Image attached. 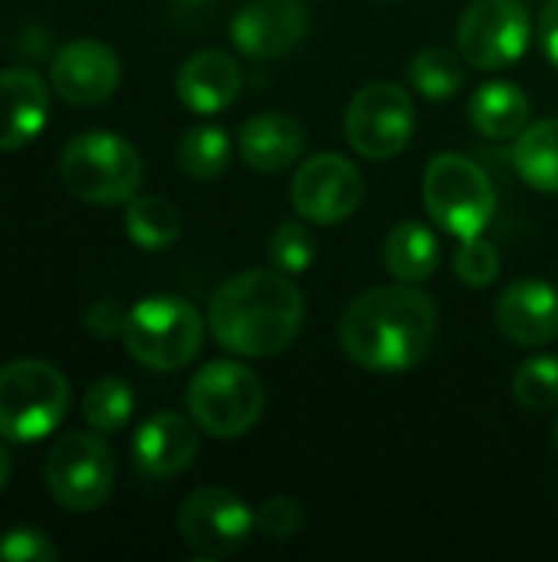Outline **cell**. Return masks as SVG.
<instances>
[{
	"instance_id": "6da1fadb",
	"label": "cell",
	"mask_w": 558,
	"mask_h": 562,
	"mask_svg": "<svg viewBox=\"0 0 558 562\" xmlns=\"http://www.w3.org/2000/svg\"><path fill=\"white\" fill-rule=\"evenodd\" d=\"M437 310L414 283L375 286L355 296L339 323L342 352L368 372H405L428 359Z\"/></svg>"
},
{
	"instance_id": "7a4b0ae2",
	"label": "cell",
	"mask_w": 558,
	"mask_h": 562,
	"mask_svg": "<svg viewBox=\"0 0 558 562\" xmlns=\"http://www.w3.org/2000/svg\"><path fill=\"white\" fill-rule=\"evenodd\" d=\"M306 319V303L293 277L273 270H240L224 280L207 306L214 339L237 356L270 359L293 346Z\"/></svg>"
},
{
	"instance_id": "3957f363",
	"label": "cell",
	"mask_w": 558,
	"mask_h": 562,
	"mask_svg": "<svg viewBox=\"0 0 558 562\" xmlns=\"http://www.w3.org/2000/svg\"><path fill=\"white\" fill-rule=\"evenodd\" d=\"M141 178V155L112 132H82L59 155L62 188L86 204H128Z\"/></svg>"
},
{
	"instance_id": "277c9868",
	"label": "cell",
	"mask_w": 558,
	"mask_h": 562,
	"mask_svg": "<svg viewBox=\"0 0 558 562\" xmlns=\"http://www.w3.org/2000/svg\"><path fill=\"white\" fill-rule=\"evenodd\" d=\"M122 342L138 366L174 372L201 352L204 319L184 296H148L128 310Z\"/></svg>"
},
{
	"instance_id": "5b68a950",
	"label": "cell",
	"mask_w": 558,
	"mask_h": 562,
	"mask_svg": "<svg viewBox=\"0 0 558 562\" xmlns=\"http://www.w3.org/2000/svg\"><path fill=\"white\" fill-rule=\"evenodd\" d=\"M66 375L43 359H20L0 369V438L39 441L53 435L69 412Z\"/></svg>"
},
{
	"instance_id": "8992f818",
	"label": "cell",
	"mask_w": 558,
	"mask_h": 562,
	"mask_svg": "<svg viewBox=\"0 0 558 562\" xmlns=\"http://www.w3.org/2000/svg\"><path fill=\"white\" fill-rule=\"evenodd\" d=\"M424 207L441 231L457 240L480 237L497 217V188L490 175L467 155L444 151L424 171Z\"/></svg>"
},
{
	"instance_id": "52a82bcc",
	"label": "cell",
	"mask_w": 558,
	"mask_h": 562,
	"mask_svg": "<svg viewBox=\"0 0 558 562\" xmlns=\"http://www.w3.org/2000/svg\"><path fill=\"white\" fill-rule=\"evenodd\" d=\"M266 408L260 375L240 362H207L187 385V412L210 438H240L257 428Z\"/></svg>"
},
{
	"instance_id": "ba28073f",
	"label": "cell",
	"mask_w": 558,
	"mask_h": 562,
	"mask_svg": "<svg viewBox=\"0 0 558 562\" xmlns=\"http://www.w3.org/2000/svg\"><path fill=\"white\" fill-rule=\"evenodd\" d=\"M46 487L69 514L99 510L115 487V458L99 431H69L46 454Z\"/></svg>"
},
{
	"instance_id": "9c48e42d",
	"label": "cell",
	"mask_w": 558,
	"mask_h": 562,
	"mask_svg": "<svg viewBox=\"0 0 558 562\" xmlns=\"http://www.w3.org/2000/svg\"><path fill=\"white\" fill-rule=\"evenodd\" d=\"M418 128V109L398 82L362 86L345 109V138L368 161L398 158Z\"/></svg>"
},
{
	"instance_id": "30bf717a",
	"label": "cell",
	"mask_w": 558,
	"mask_h": 562,
	"mask_svg": "<svg viewBox=\"0 0 558 562\" xmlns=\"http://www.w3.org/2000/svg\"><path fill=\"white\" fill-rule=\"evenodd\" d=\"M533 23L520 0H474L457 23L460 56L477 69H506L529 49Z\"/></svg>"
},
{
	"instance_id": "8fae6325",
	"label": "cell",
	"mask_w": 558,
	"mask_h": 562,
	"mask_svg": "<svg viewBox=\"0 0 558 562\" xmlns=\"http://www.w3.org/2000/svg\"><path fill=\"white\" fill-rule=\"evenodd\" d=\"M181 540L201 557H234L257 533V514L227 487L194 491L178 510Z\"/></svg>"
},
{
	"instance_id": "7c38bea8",
	"label": "cell",
	"mask_w": 558,
	"mask_h": 562,
	"mask_svg": "<svg viewBox=\"0 0 558 562\" xmlns=\"http://www.w3.org/2000/svg\"><path fill=\"white\" fill-rule=\"evenodd\" d=\"M289 194H293V207L303 221L332 227L362 207L365 178L349 158L326 151V155H312L309 161H303L296 168Z\"/></svg>"
},
{
	"instance_id": "4fadbf2b",
	"label": "cell",
	"mask_w": 558,
	"mask_h": 562,
	"mask_svg": "<svg viewBox=\"0 0 558 562\" xmlns=\"http://www.w3.org/2000/svg\"><path fill=\"white\" fill-rule=\"evenodd\" d=\"M309 33V10L299 0H247L230 20V43L250 59H280Z\"/></svg>"
},
{
	"instance_id": "5bb4252c",
	"label": "cell",
	"mask_w": 558,
	"mask_h": 562,
	"mask_svg": "<svg viewBox=\"0 0 558 562\" xmlns=\"http://www.w3.org/2000/svg\"><path fill=\"white\" fill-rule=\"evenodd\" d=\"M53 89L69 105H102L115 95L122 82L118 53L99 40H72L53 59Z\"/></svg>"
},
{
	"instance_id": "9a60e30c",
	"label": "cell",
	"mask_w": 558,
	"mask_h": 562,
	"mask_svg": "<svg viewBox=\"0 0 558 562\" xmlns=\"http://www.w3.org/2000/svg\"><path fill=\"white\" fill-rule=\"evenodd\" d=\"M497 326L500 333L523 346H549L558 339V293L546 280H516L497 300Z\"/></svg>"
},
{
	"instance_id": "2e32d148",
	"label": "cell",
	"mask_w": 558,
	"mask_h": 562,
	"mask_svg": "<svg viewBox=\"0 0 558 562\" xmlns=\"http://www.w3.org/2000/svg\"><path fill=\"white\" fill-rule=\"evenodd\" d=\"M197 422L178 412L151 415L132 438V458L145 477H174L197 458Z\"/></svg>"
},
{
	"instance_id": "e0dca14e",
	"label": "cell",
	"mask_w": 558,
	"mask_h": 562,
	"mask_svg": "<svg viewBox=\"0 0 558 562\" xmlns=\"http://www.w3.org/2000/svg\"><path fill=\"white\" fill-rule=\"evenodd\" d=\"M178 99L197 115H217L240 99L243 72L240 63L224 49H201L187 56L174 76Z\"/></svg>"
},
{
	"instance_id": "ac0fdd59",
	"label": "cell",
	"mask_w": 558,
	"mask_h": 562,
	"mask_svg": "<svg viewBox=\"0 0 558 562\" xmlns=\"http://www.w3.org/2000/svg\"><path fill=\"white\" fill-rule=\"evenodd\" d=\"M49 115V89L30 69H0V151L30 145Z\"/></svg>"
},
{
	"instance_id": "d6986e66",
	"label": "cell",
	"mask_w": 558,
	"mask_h": 562,
	"mask_svg": "<svg viewBox=\"0 0 558 562\" xmlns=\"http://www.w3.org/2000/svg\"><path fill=\"white\" fill-rule=\"evenodd\" d=\"M240 158L260 175L286 171L303 155V128L286 112H260L240 125Z\"/></svg>"
},
{
	"instance_id": "ffe728a7",
	"label": "cell",
	"mask_w": 558,
	"mask_h": 562,
	"mask_svg": "<svg viewBox=\"0 0 558 562\" xmlns=\"http://www.w3.org/2000/svg\"><path fill=\"white\" fill-rule=\"evenodd\" d=\"M529 95L506 79H493L483 82L474 95H470V122L477 132H483L487 138L506 142L516 138L526 125H529Z\"/></svg>"
},
{
	"instance_id": "44dd1931",
	"label": "cell",
	"mask_w": 558,
	"mask_h": 562,
	"mask_svg": "<svg viewBox=\"0 0 558 562\" xmlns=\"http://www.w3.org/2000/svg\"><path fill=\"white\" fill-rule=\"evenodd\" d=\"M385 267L398 283H424L441 267V244L421 221H401L385 240Z\"/></svg>"
},
{
	"instance_id": "7402d4cb",
	"label": "cell",
	"mask_w": 558,
	"mask_h": 562,
	"mask_svg": "<svg viewBox=\"0 0 558 562\" xmlns=\"http://www.w3.org/2000/svg\"><path fill=\"white\" fill-rule=\"evenodd\" d=\"M513 168L529 188L558 194V119L533 122L516 135Z\"/></svg>"
},
{
	"instance_id": "603a6c76",
	"label": "cell",
	"mask_w": 558,
	"mask_h": 562,
	"mask_svg": "<svg viewBox=\"0 0 558 562\" xmlns=\"http://www.w3.org/2000/svg\"><path fill=\"white\" fill-rule=\"evenodd\" d=\"M125 234L141 250H168L181 237L178 207L155 194H135L125 207Z\"/></svg>"
},
{
	"instance_id": "cb8c5ba5",
	"label": "cell",
	"mask_w": 558,
	"mask_h": 562,
	"mask_svg": "<svg viewBox=\"0 0 558 562\" xmlns=\"http://www.w3.org/2000/svg\"><path fill=\"white\" fill-rule=\"evenodd\" d=\"M230 158H234L230 135L217 125H194L184 132V138L178 145L181 171L187 178H197V181L220 178L230 168Z\"/></svg>"
},
{
	"instance_id": "d4e9b609",
	"label": "cell",
	"mask_w": 558,
	"mask_h": 562,
	"mask_svg": "<svg viewBox=\"0 0 558 562\" xmlns=\"http://www.w3.org/2000/svg\"><path fill=\"white\" fill-rule=\"evenodd\" d=\"M467 59L457 56L454 49H444V46H431V49H421L411 66H408V79L411 86L424 95V99H451L464 89L467 82Z\"/></svg>"
},
{
	"instance_id": "484cf974",
	"label": "cell",
	"mask_w": 558,
	"mask_h": 562,
	"mask_svg": "<svg viewBox=\"0 0 558 562\" xmlns=\"http://www.w3.org/2000/svg\"><path fill=\"white\" fill-rule=\"evenodd\" d=\"M132 412H135L132 389L122 379H112V375L92 382L89 392H86V398H82V415H86L89 428L99 431V435L122 431L128 425Z\"/></svg>"
},
{
	"instance_id": "4316f807",
	"label": "cell",
	"mask_w": 558,
	"mask_h": 562,
	"mask_svg": "<svg viewBox=\"0 0 558 562\" xmlns=\"http://www.w3.org/2000/svg\"><path fill=\"white\" fill-rule=\"evenodd\" d=\"M513 395L526 412H556L558 408V359L533 356L513 375Z\"/></svg>"
},
{
	"instance_id": "83f0119b",
	"label": "cell",
	"mask_w": 558,
	"mask_h": 562,
	"mask_svg": "<svg viewBox=\"0 0 558 562\" xmlns=\"http://www.w3.org/2000/svg\"><path fill=\"white\" fill-rule=\"evenodd\" d=\"M316 237L309 234V227H303L299 221H286L273 231L270 237V263L286 273V277H299L316 263Z\"/></svg>"
},
{
	"instance_id": "f1b7e54d",
	"label": "cell",
	"mask_w": 558,
	"mask_h": 562,
	"mask_svg": "<svg viewBox=\"0 0 558 562\" xmlns=\"http://www.w3.org/2000/svg\"><path fill=\"white\" fill-rule=\"evenodd\" d=\"M500 250L480 237H470V240H460L457 254H454V273L460 283L474 286V290H483L490 286L497 277H500Z\"/></svg>"
},
{
	"instance_id": "f546056e",
	"label": "cell",
	"mask_w": 558,
	"mask_h": 562,
	"mask_svg": "<svg viewBox=\"0 0 558 562\" xmlns=\"http://www.w3.org/2000/svg\"><path fill=\"white\" fill-rule=\"evenodd\" d=\"M253 514H257V533L273 543L293 540L306 524V514H303L299 501H293V497H270Z\"/></svg>"
},
{
	"instance_id": "4dcf8cb0",
	"label": "cell",
	"mask_w": 558,
	"mask_h": 562,
	"mask_svg": "<svg viewBox=\"0 0 558 562\" xmlns=\"http://www.w3.org/2000/svg\"><path fill=\"white\" fill-rule=\"evenodd\" d=\"M59 550L43 530L16 527L0 537V562H56Z\"/></svg>"
},
{
	"instance_id": "1f68e13d",
	"label": "cell",
	"mask_w": 558,
	"mask_h": 562,
	"mask_svg": "<svg viewBox=\"0 0 558 562\" xmlns=\"http://www.w3.org/2000/svg\"><path fill=\"white\" fill-rule=\"evenodd\" d=\"M125 316L128 313H122L118 310V303H112V300H99L92 310H89V329L95 333V336H122V329H125Z\"/></svg>"
},
{
	"instance_id": "d6a6232c",
	"label": "cell",
	"mask_w": 558,
	"mask_h": 562,
	"mask_svg": "<svg viewBox=\"0 0 558 562\" xmlns=\"http://www.w3.org/2000/svg\"><path fill=\"white\" fill-rule=\"evenodd\" d=\"M539 43H543L546 59L558 69V0H549L539 16Z\"/></svg>"
},
{
	"instance_id": "836d02e7",
	"label": "cell",
	"mask_w": 558,
	"mask_h": 562,
	"mask_svg": "<svg viewBox=\"0 0 558 562\" xmlns=\"http://www.w3.org/2000/svg\"><path fill=\"white\" fill-rule=\"evenodd\" d=\"M10 474H13V461H10L7 448L0 445V494H3V487L10 484Z\"/></svg>"
},
{
	"instance_id": "e575fe53",
	"label": "cell",
	"mask_w": 558,
	"mask_h": 562,
	"mask_svg": "<svg viewBox=\"0 0 558 562\" xmlns=\"http://www.w3.org/2000/svg\"><path fill=\"white\" fill-rule=\"evenodd\" d=\"M178 3H187V7H201V3H207V0H178Z\"/></svg>"
},
{
	"instance_id": "d590c367",
	"label": "cell",
	"mask_w": 558,
	"mask_h": 562,
	"mask_svg": "<svg viewBox=\"0 0 558 562\" xmlns=\"http://www.w3.org/2000/svg\"><path fill=\"white\" fill-rule=\"evenodd\" d=\"M553 445H556V454H558V418H556V431H553Z\"/></svg>"
}]
</instances>
